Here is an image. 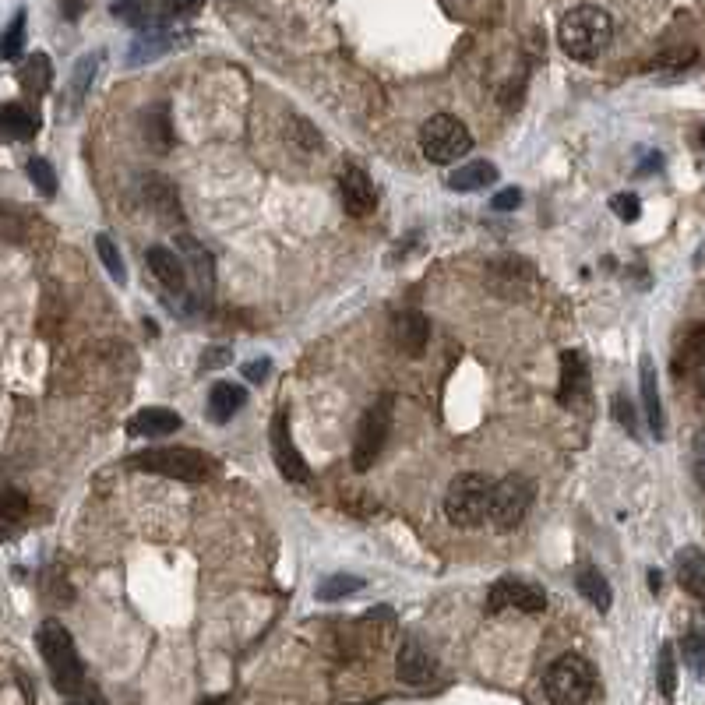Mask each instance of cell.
<instances>
[{"mask_svg": "<svg viewBox=\"0 0 705 705\" xmlns=\"http://www.w3.org/2000/svg\"><path fill=\"white\" fill-rule=\"evenodd\" d=\"M64 705H110V702H106V698L99 695L96 688H82V691H78V695L67 698Z\"/></svg>", "mask_w": 705, "mask_h": 705, "instance_id": "ee69618b", "label": "cell"}, {"mask_svg": "<svg viewBox=\"0 0 705 705\" xmlns=\"http://www.w3.org/2000/svg\"><path fill=\"white\" fill-rule=\"evenodd\" d=\"M660 582H663V575L653 568V572H649V589H653V593H660Z\"/></svg>", "mask_w": 705, "mask_h": 705, "instance_id": "bcb514c9", "label": "cell"}, {"mask_svg": "<svg viewBox=\"0 0 705 705\" xmlns=\"http://www.w3.org/2000/svg\"><path fill=\"white\" fill-rule=\"evenodd\" d=\"M25 50V11L11 18V25L0 32V60H18Z\"/></svg>", "mask_w": 705, "mask_h": 705, "instance_id": "f546056e", "label": "cell"}, {"mask_svg": "<svg viewBox=\"0 0 705 705\" xmlns=\"http://www.w3.org/2000/svg\"><path fill=\"white\" fill-rule=\"evenodd\" d=\"M698 261H705V247H702V251H698Z\"/></svg>", "mask_w": 705, "mask_h": 705, "instance_id": "681fc988", "label": "cell"}, {"mask_svg": "<svg viewBox=\"0 0 705 705\" xmlns=\"http://www.w3.org/2000/svg\"><path fill=\"white\" fill-rule=\"evenodd\" d=\"M610 409H614V420L621 423L624 431L631 434V438H639V416H635V406H631V399L624 392L614 395V402H610Z\"/></svg>", "mask_w": 705, "mask_h": 705, "instance_id": "74e56055", "label": "cell"}, {"mask_svg": "<svg viewBox=\"0 0 705 705\" xmlns=\"http://www.w3.org/2000/svg\"><path fill=\"white\" fill-rule=\"evenodd\" d=\"M691 473H695L698 487L705 490V431L695 438V445H691Z\"/></svg>", "mask_w": 705, "mask_h": 705, "instance_id": "7bdbcfd3", "label": "cell"}, {"mask_svg": "<svg viewBox=\"0 0 705 705\" xmlns=\"http://www.w3.org/2000/svg\"><path fill=\"white\" fill-rule=\"evenodd\" d=\"M39 653H43L46 667H50V681L53 688L60 691V695H78L82 688H89L85 684V667H82V656H78L75 649V639H71V631L64 628L60 621H43L39 624Z\"/></svg>", "mask_w": 705, "mask_h": 705, "instance_id": "7a4b0ae2", "label": "cell"}, {"mask_svg": "<svg viewBox=\"0 0 705 705\" xmlns=\"http://www.w3.org/2000/svg\"><path fill=\"white\" fill-rule=\"evenodd\" d=\"M656 674H660V691L663 698H674L677 691V660H674V646H663L660 649V667H656Z\"/></svg>", "mask_w": 705, "mask_h": 705, "instance_id": "8d00e7d4", "label": "cell"}, {"mask_svg": "<svg viewBox=\"0 0 705 705\" xmlns=\"http://www.w3.org/2000/svg\"><path fill=\"white\" fill-rule=\"evenodd\" d=\"M127 466L138 469V473H156V476H170V480L198 483L212 476L216 462L208 459L205 452H194V448H145V452H134L127 459Z\"/></svg>", "mask_w": 705, "mask_h": 705, "instance_id": "277c9868", "label": "cell"}, {"mask_svg": "<svg viewBox=\"0 0 705 705\" xmlns=\"http://www.w3.org/2000/svg\"><path fill=\"white\" fill-rule=\"evenodd\" d=\"M575 586H579V593L586 596L589 603H593L596 610H610V603H614V593H610V582L603 579L596 568H589V564H582L579 575H575Z\"/></svg>", "mask_w": 705, "mask_h": 705, "instance_id": "4316f807", "label": "cell"}, {"mask_svg": "<svg viewBox=\"0 0 705 705\" xmlns=\"http://www.w3.org/2000/svg\"><path fill=\"white\" fill-rule=\"evenodd\" d=\"M180 416L173 413V409L166 406H149L141 409V413H134V420L127 423V431L134 434V438H170V434L180 431Z\"/></svg>", "mask_w": 705, "mask_h": 705, "instance_id": "2e32d148", "label": "cell"}, {"mask_svg": "<svg viewBox=\"0 0 705 705\" xmlns=\"http://www.w3.org/2000/svg\"><path fill=\"white\" fill-rule=\"evenodd\" d=\"M0 134L11 141H29L36 134V117L22 103L0 106Z\"/></svg>", "mask_w": 705, "mask_h": 705, "instance_id": "484cf974", "label": "cell"}, {"mask_svg": "<svg viewBox=\"0 0 705 705\" xmlns=\"http://www.w3.org/2000/svg\"><path fill=\"white\" fill-rule=\"evenodd\" d=\"M247 402V388L233 385V381H216L212 392H208V416L216 423H226L237 409H244Z\"/></svg>", "mask_w": 705, "mask_h": 705, "instance_id": "7402d4cb", "label": "cell"}, {"mask_svg": "<svg viewBox=\"0 0 705 705\" xmlns=\"http://www.w3.org/2000/svg\"><path fill=\"white\" fill-rule=\"evenodd\" d=\"M110 11H113V18H117V22L138 25V29H149V22H152L149 0H117Z\"/></svg>", "mask_w": 705, "mask_h": 705, "instance_id": "d6a6232c", "label": "cell"}, {"mask_svg": "<svg viewBox=\"0 0 705 705\" xmlns=\"http://www.w3.org/2000/svg\"><path fill=\"white\" fill-rule=\"evenodd\" d=\"M268 441H272L275 466H279V473L286 476V480H297V483L311 480V469H307L304 455L297 452V445H293V438H290V416H286V409H279V413L272 416Z\"/></svg>", "mask_w": 705, "mask_h": 705, "instance_id": "30bf717a", "label": "cell"}, {"mask_svg": "<svg viewBox=\"0 0 705 705\" xmlns=\"http://www.w3.org/2000/svg\"><path fill=\"white\" fill-rule=\"evenodd\" d=\"M29 515V498L15 487H0V526H18Z\"/></svg>", "mask_w": 705, "mask_h": 705, "instance_id": "83f0119b", "label": "cell"}, {"mask_svg": "<svg viewBox=\"0 0 705 705\" xmlns=\"http://www.w3.org/2000/svg\"><path fill=\"white\" fill-rule=\"evenodd\" d=\"M395 674H399L402 684L420 688V684L434 681V674H438V660H434V656L427 653L416 639H406L399 646V656H395Z\"/></svg>", "mask_w": 705, "mask_h": 705, "instance_id": "7c38bea8", "label": "cell"}, {"mask_svg": "<svg viewBox=\"0 0 705 705\" xmlns=\"http://www.w3.org/2000/svg\"><path fill=\"white\" fill-rule=\"evenodd\" d=\"M364 589V579H357V575H332V579H325L318 586V600L325 603H335L342 600V596H353Z\"/></svg>", "mask_w": 705, "mask_h": 705, "instance_id": "4dcf8cb0", "label": "cell"}, {"mask_svg": "<svg viewBox=\"0 0 705 705\" xmlns=\"http://www.w3.org/2000/svg\"><path fill=\"white\" fill-rule=\"evenodd\" d=\"M702 145H705V127H702Z\"/></svg>", "mask_w": 705, "mask_h": 705, "instance_id": "f907efd6", "label": "cell"}, {"mask_svg": "<svg viewBox=\"0 0 705 705\" xmlns=\"http://www.w3.org/2000/svg\"><path fill=\"white\" fill-rule=\"evenodd\" d=\"M610 212H614L617 219H624V223H635V219L642 216V201H639V194H631V191L614 194V198H610Z\"/></svg>", "mask_w": 705, "mask_h": 705, "instance_id": "f35d334b", "label": "cell"}, {"mask_svg": "<svg viewBox=\"0 0 705 705\" xmlns=\"http://www.w3.org/2000/svg\"><path fill=\"white\" fill-rule=\"evenodd\" d=\"M78 11H82V0H67V18H78Z\"/></svg>", "mask_w": 705, "mask_h": 705, "instance_id": "7dc6e473", "label": "cell"}, {"mask_svg": "<svg viewBox=\"0 0 705 705\" xmlns=\"http://www.w3.org/2000/svg\"><path fill=\"white\" fill-rule=\"evenodd\" d=\"M96 251H99V261L106 265V272H110V279L124 286V282H127V268H124V258H120L117 244H113L106 233H99V237H96Z\"/></svg>", "mask_w": 705, "mask_h": 705, "instance_id": "836d02e7", "label": "cell"}, {"mask_svg": "<svg viewBox=\"0 0 705 705\" xmlns=\"http://www.w3.org/2000/svg\"><path fill=\"white\" fill-rule=\"evenodd\" d=\"M170 46H173V39L166 36L163 29H145L131 43V50H127V64L141 67V64H149V60H159L163 53H170Z\"/></svg>", "mask_w": 705, "mask_h": 705, "instance_id": "cb8c5ba5", "label": "cell"}, {"mask_svg": "<svg viewBox=\"0 0 705 705\" xmlns=\"http://www.w3.org/2000/svg\"><path fill=\"white\" fill-rule=\"evenodd\" d=\"M233 364V349L230 346H208L201 353V371H219V367Z\"/></svg>", "mask_w": 705, "mask_h": 705, "instance_id": "ab89813d", "label": "cell"}, {"mask_svg": "<svg viewBox=\"0 0 705 705\" xmlns=\"http://www.w3.org/2000/svg\"><path fill=\"white\" fill-rule=\"evenodd\" d=\"M677 582H681L684 593L705 600V554L698 547H684L677 554Z\"/></svg>", "mask_w": 705, "mask_h": 705, "instance_id": "44dd1931", "label": "cell"}, {"mask_svg": "<svg viewBox=\"0 0 705 705\" xmlns=\"http://www.w3.org/2000/svg\"><path fill=\"white\" fill-rule=\"evenodd\" d=\"M681 656H684V663L691 667V674L705 677V635H702V631H691V635H684V639H681Z\"/></svg>", "mask_w": 705, "mask_h": 705, "instance_id": "d590c367", "label": "cell"}, {"mask_svg": "<svg viewBox=\"0 0 705 705\" xmlns=\"http://www.w3.org/2000/svg\"><path fill=\"white\" fill-rule=\"evenodd\" d=\"M141 194H145V201H149L152 208L159 212V219H166V223H180V201H177V191H173V184L166 177H145V187H141Z\"/></svg>", "mask_w": 705, "mask_h": 705, "instance_id": "603a6c76", "label": "cell"}, {"mask_svg": "<svg viewBox=\"0 0 705 705\" xmlns=\"http://www.w3.org/2000/svg\"><path fill=\"white\" fill-rule=\"evenodd\" d=\"M639 381H642V406H646L649 431H653L656 441H663V434H667V420H663L660 381H656V364H653V357H642V364H639Z\"/></svg>", "mask_w": 705, "mask_h": 705, "instance_id": "9a60e30c", "label": "cell"}, {"mask_svg": "<svg viewBox=\"0 0 705 705\" xmlns=\"http://www.w3.org/2000/svg\"><path fill=\"white\" fill-rule=\"evenodd\" d=\"M420 149L431 163L452 166V163H459L462 156H469V149H473V134H469V127L462 124L459 117H452V113H438V117H431L420 127Z\"/></svg>", "mask_w": 705, "mask_h": 705, "instance_id": "8992f818", "label": "cell"}, {"mask_svg": "<svg viewBox=\"0 0 705 705\" xmlns=\"http://www.w3.org/2000/svg\"><path fill=\"white\" fill-rule=\"evenodd\" d=\"M177 251L184 254L187 265H191L187 272H191L194 282H198V293L201 297H208L212 286H216V261H212V254H208L194 237H187V233H180L177 237Z\"/></svg>", "mask_w": 705, "mask_h": 705, "instance_id": "e0dca14e", "label": "cell"}, {"mask_svg": "<svg viewBox=\"0 0 705 705\" xmlns=\"http://www.w3.org/2000/svg\"><path fill=\"white\" fill-rule=\"evenodd\" d=\"M145 141H152L156 149H170V110L166 106H156V110L145 113Z\"/></svg>", "mask_w": 705, "mask_h": 705, "instance_id": "f1b7e54d", "label": "cell"}, {"mask_svg": "<svg viewBox=\"0 0 705 705\" xmlns=\"http://www.w3.org/2000/svg\"><path fill=\"white\" fill-rule=\"evenodd\" d=\"M392 413H395V395H378V399L367 406V413L360 416L357 427V441H353V466L360 473L378 462L381 448L388 441V431H392Z\"/></svg>", "mask_w": 705, "mask_h": 705, "instance_id": "52a82bcc", "label": "cell"}, {"mask_svg": "<svg viewBox=\"0 0 705 705\" xmlns=\"http://www.w3.org/2000/svg\"><path fill=\"white\" fill-rule=\"evenodd\" d=\"M557 39H561V50L572 60H593L614 39V18L607 15L596 4H579L557 25Z\"/></svg>", "mask_w": 705, "mask_h": 705, "instance_id": "6da1fadb", "label": "cell"}, {"mask_svg": "<svg viewBox=\"0 0 705 705\" xmlns=\"http://www.w3.org/2000/svg\"><path fill=\"white\" fill-rule=\"evenodd\" d=\"M519 205H522L519 187H505V191H498L494 198H490V208H494V212H515Z\"/></svg>", "mask_w": 705, "mask_h": 705, "instance_id": "b9f144b4", "label": "cell"}, {"mask_svg": "<svg viewBox=\"0 0 705 705\" xmlns=\"http://www.w3.org/2000/svg\"><path fill=\"white\" fill-rule=\"evenodd\" d=\"M543 691H547L550 705H586L596 691V670L586 656L564 653L547 667L543 677Z\"/></svg>", "mask_w": 705, "mask_h": 705, "instance_id": "3957f363", "label": "cell"}, {"mask_svg": "<svg viewBox=\"0 0 705 705\" xmlns=\"http://www.w3.org/2000/svg\"><path fill=\"white\" fill-rule=\"evenodd\" d=\"M25 170H29V180L39 187L43 198H53V194H57V173H53V166L46 163L43 156H32L29 163H25Z\"/></svg>", "mask_w": 705, "mask_h": 705, "instance_id": "e575fe53", "label": "cell"}, {"mask_svg": "<svg viewBox=\"0 0 705 705\" xmlns=\"http://www.w3.org/2000/svg\"><path fill=\"white\" fill-rule=\"evenodd\" d=\"M205 0H163V18H194Z\"/></svg>", "mask_w": 705, "mask_h": 705, "instance_id": "60d3db41", "label": "cell"}, {"mask_svg": "<svg viewBox=\"0 0 705 705\" xmlns=\"http://www.w3.org/2000/svg\"><path fill=\"white\" fill-rule=\"evenodd\" d=\"M547 607V593L526 579H498L487 593V614H501V610H522V614H540Z\"/></svg>", "mask_w": 705, "mask_h": 705, "instance_id": "9c48e42d", "label": "cell"}, {"mask_svg": "<svg viewBox=\"0 0 705 705\" xmlns=\"http://www.w3.org/2000/svg\"><path fill=\"white\" fill-rule=\"evenodd\" d=\"M529 505H533V483L519 473L505 476L490 490V512H487L490 526L498 529V533H512L529 515Z\"/></svg>", "mask_w": 705, "mask_h": 705, "instance_id": "ba28073f", "label": "cell"}, {"mask_svg": "<svg viewBox=\"0 0 705 705\" xmlns=\"http://www.w3.org/2000/svg\"><path fill=\"white\" fill-rule=\"evenodd\" d=\"M677 374H691L698 395L705 399V325H698L684 342L681 357H677Z\"/></svg>", "mask_w": 705, "mask_h": 705, "instance_id": "d6986e66", "label": "cell"}, {"mask_svg": "<svg viewBox=\"0 0 705 705\" xmlns=\"http://www.w3.org/2000/svg\"><path fill=\"white\" fill-rule=\"evenodd\" d=\"M22 85L29 92H36V96H43V92L50 89V60H46L43 53L29 57V64L22 67Z\"/></svg>", "mask_w": 705, "mask_h": 705, "instance_id": "1f68e13d", "label": "cell"}, {"mask_svg": "<svg viewBox=\"0 0 705 705\" xmlns=\"http://www.w3.org/2000/svg\"><path fill=\"white\" fill-rule=\"evenodd\" d=\"M490 490L494 483L480 473H459L445 490V515L452 526L476 529L490 512Z\"/></svg>", "mask_w": 705, "mask_h": 705, "instance_id": "5b68a950", "label": "cell"}, {"mask_svg": "<svg viewBox=\"0 0 705 705\" xmlns=\"http://www.w3.org/2000/svg\"><path fill=\"white\" fill-rule=\"evenodd\" d=\"M339 194H342V205L353 219H364L371 216L374 208H378V191H374L371 177H367L360 166H346L339 173Z\"/></svg>", "mask_w": 705, "mask_h": 705, "instance_id": "8fae6325", "label": "cell"}, {"mask_svg": "<svg viewBox=\"0 0 705 705\" xmlns=\"http://www.w3.org/2000/svg\"><path fill=\"white\" fill-rule=\"evenodd\" d=\"M395 339H399L406 357H423V349L431 342V321L420 311H402L395 318Z\"/></svg>", "mask_w": 705, "mask_h": 705, "instance_id": "ac0fdd59", "label": "cell"}, {"mask_svg": "<svg viewBox=\"0 0 705 705\" xmlns=\"http://www.w3.org/2000/svg\"><path fill=\"white\" fill-rule=\"evenodd\" d=\"M201 705H230V698H226V695H212V698H205Z\"/></svg>", "mask_w": 705, "mask_h": 705, "instance_id": "c3c4849f", "label": "cell"}, {"mask_svg": "<svg viewBox=\"0 0 705 705\" xmlns=\"http://www.w3.org/2000/svg\"><path fill=\"white\" fill-rule=\"evenodd\" d=\"M268 371H272V360L261 357V360H254V364L244 367V378H247V381H265Z\"/></svg>", "mask_w": 705, "mask_h": 705, "instance_id": "f6af8a7d", "label": "cell"}, {"mask_svg": "<svg viewBox=\"0 0 705 705\" xmlns=\"http://www.w3.org/2000/svg\"><path fill=\"white\" fill-rule=\"evenodd\" d=\"M589 388V367L579 349H564L561 353V381H557V402L575 406Z\"/></svg>", "mask_w": 705, "mask_h": 705, "instance_id": "4fadbf2b", "label": "cell"}, {"mask_svg": "<svg viewBox=\"0 0 705 705\" xmlns=\"http://www.w3.org/2000/svg\"><path fill=\"white\" fill-rule=\"evenodd\" d=\"M99 60H103V53H85V57L75 64V71H71V85H67V106H71V110L82 106L85 92H89L92 82H96Z\"/></svg>", "mask_w": 705, "mask_h": 705, "instance_id": "d4e9b609", "label": "cell"}, {"mask_svg": "<svg viewBox=\"0 0 705 705\" xmlns=\"http://www.w3.org/2000/svg\"><path fill=\"white\" fill-rule=\"evenodd\" d=\"M498 184V166L487 163V159H473V163H462L459 170H452V177H448V187L452 191H483V187Z\"/></svg>", "mask_w": 705, "mask_h": 705, "instance_id": "ffe728a7", "label": "cell"}, {"mask_svg": "<svg viewBox=\"0 0 705 705\" xmlns=\"http://www.w3.org/2000/svg\"><path fill=\"white\" fill-rule=\"evenodd\" d=\"M145 265L156 275L159 286H166L170 293L187 290V265L177 258V251H170V247H149L145 251Z\"/></svg>", "mask_w": 705, "mask_h": 705, "instance_id": "5bb4252c", "label": "cell"}]
</instances>
